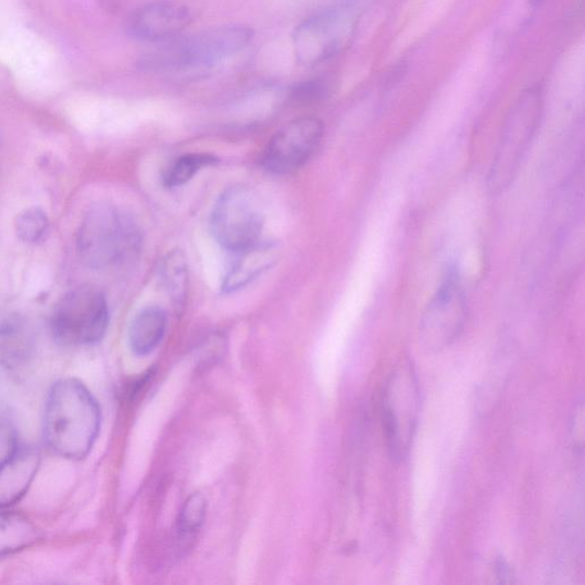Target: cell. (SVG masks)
Listing matches in <instances>:
<instances>
[{"mask_svg": "<svg viewBox=\"0 0 585 585\" xmlns=\"http://www.w3.org/2000/svg\"><path fill=\"white\" fill-rule=\"evenodd\" d=\"M39 453L32 447H20L14 458L0 469V509L18 501L37 474Z\"/></svg>", "mask_w": 585, "mask_h": 585, "instance_id": "obj_13", "label": "cell"}, {"mask_svg": "<svg viewBox=\"0 0 585 585\" xmlns=\"http://www.w3.org/2000/svg\"><path fill=\"white\" fill-rule=\"evenodd\" d=\"M161 282L171 299L182 306L187 297L188 264L182 251L171 252L162 262Z\"/></svg>", "mask_w": 585, "mask_h": 585, "instance_id": "obj_18", "label": "cell"}, {"mask_svg": "<svg viewBox=\"0 0 585 585\" xmlns=\"http://www.w3.org/2000/svg\"><path fill=\"white\" fill-rule=\"evenodd\" d=\"M142 241L137 220L117 206L101 202L84 216L77 234V250L88 266L115 269L137 259Z\"/></svg>", "mask_w": 585, "mask_h": 585, "instance_id": "obj_2", "label": "cell"}, {"mask_svg": "<svg viewBox=\"0 0 585 585\" xmlns=\"http://www.w3.org/2000/svg\"><path fill=\"white\" fill-rule=\"evenodd\" d=\"M326 94L327 87L323 82H309L299 86L292 94V98H295V101L309 103L323 99Z\"/></svg>", "mask_w": 585, "mask_h": 585, "instance_id": "obj_22", "label": "cell"}, {"mask_svg": "<svg viewBox=\"0 0 585 585\" xmlns=\"http://www.w3.org/2000/svg\"><path fill=\"white\" fill-rule=\"evenodd\" d=\"M167 329V314L164 309L151 306L141 310L133 320L128 343L132 351L145 357L153 352L164 339Z\"/></svg>", "mask_w": 585, "mask_h": 585, "instance_id": "obj_14", "label": "cell"}, {"mask_svg": "<svg viewBox=\"0 0 585 585\" xmlns=\"http://www.w3.org/2000/svg\"><path fill=\"white\" fill-rule=\"evenodd\" d=\"M236 253L237 257L223 279L222 289L226 292L246 287L272 269L278 262L281 247L277 242L260 239Z\"/></svg>", "mask_w": 585, "mask_h": 585, "instance_id": "obj_12", "label": "cell"}, {"mask_svg": "<svg viewBox=\"0 0 585 585\" xmlns=\"http://www.w3.org/2000/svg\"><path fill=\"white\" fill-rule=\"evenodd\" d=\"M466 299L457 267H449L426 304L419 325L422 348L431 353L451 346L466 322Z\"/></svg>", "mask_w": 585, "mask_h": 585, "instance_id": "obj_8", "label": "cell"}, {"mask_svg": "<svg viewBox=\"0 0 585 585\" xmlns=\"http://www.w3.org/2000/svg\"><path fill=\"white\" fill-rule=\"evenodd\" d=\"M324 132L323 122L316 117H302L288 123L264 149L261 160L263 167L277 175L298 171L318 151Z\"/></svg>", "mask_w": 585, "mask_h": 585, "instance_id": "obj_10", "label": "cell"}, {"mask_svg": "<svg viewBox=\"0 0 585 585\" xmlns=\"http://www.w3.org/2000/svg\"><path fill=\"white\" fill-rule=\"evenodd\" d=\"M50 227L49 217L40 209L22 212L15 222L16 234L22 241L38 242L47 236Z\"/></svg>", "mask_w": 585, "mask_h": 585, "instance_id": "obj_20", "label": "cell"}, {"mask_svg": "<svg viewBox=\"0 0 585 585\" xmlns=\"http://www.w3.org/2000/svg\"><path fill=\"white\" fill-rule=\"evenodd\" d=\"M20 449L16 432L8 423H0V469L5 466Z\"/></svg>", "mask_w": 585, "mask_h": 585, "instance_id": "obj_21", "label": "cell"}, {"mask_svg": "<svg viewBox=\"0 0 585 585\" xmlns=\"http://www.w3.org/2000/svg\"><path fill=\"white\" fill-rule=\"evenodd\" d=\"M495 572H497V575L502 583L512 582V571L505 559L500 558L497 560V564H495Z\"/></svg>", "mask_w": 585, "mask_h": 585, "instance_id": "obj_24", "label": "cell"}, {"mask_svg": "<svg viewBox=\"0 0 585 585\" xmlns=\"http://www.w3.org/2000/svg\"><path fill=\"white\" fill-rule=\"evenodd\" d=\"M32 337L16 316L0 320V359L8 365L20 363L30 351Z\"/></svg>", "mask_w": 585, "mask_h": 585, "instance_id": "obj_16", "label": "cell"}, {"mask_svg": "<svg viewBox=\"0 0 585 585\" xmlns=\"http://www.w3.org/2000/svg\"><path fill=\"white\" fill-rule=\"evenodd\" d=\"M254 37L250 27L231 25L178 36L140 59L141 71L175 73L217 64L241 52Z\"/></svg>", "mask_w": 585, "mask_h": 585, "instance_id": "obj_3", "label": "cell"}, {"mask_svg": "<svg viewBox=\"0 0 585 585\" xmlns=\"http://www.w3.org/2000/svg\"><path fill=\"white\" fill-rule=\"evenodd\" d=\"M192 14L184 4L152 2L133 11L126 21L129 37L149 42H165L182 34L191 25Z\"/></svg>", "mask_w": 585, "mask_h": 585, "instance_id": "obj_11", "label": "cell"}, {"mask_svg": "<svg viewBox=\"0 0 585 585\" xmlns=\"http://www.w3.org/2000/svg\"><path fill=\"white\" fill-rule=\"evenodd\" d=\"M208 502L201 494H192L178 514L175 536L178 548L182 550L191 547L194 539L204 525Z\"/></svg>", "mask_w": 585, "mask_h": 585, "instance_id": "obj_17", "label": "cell"}, {"mask_svg": "<svg viewBox=\"0 0 585 585\" xmlns=\"http://www.w3.org/2000/svg\"><path fill=\"white\" fill-rule=\"evenodd\" d=\"M584 415H583V402L576 404L571 425V436L574 448H583V438H584Z\"/></svg>", "mask_w": 585, "mask_h": 585, "instance_id": "obj_23", "label": "cell"}, {"mask_svg": "<svg viewBox=\"0 0 585 585\" xmlns=\"http://www.w3.org/2000/svg\"><path fill=\"white\" fill-rule=\"evenodd\" d=\"M542 91L532 87L514 103L505 123L487 185L493 195H501L513 184L542 121Z\"/></svg>", "mask_w": 585, "mask_h": 585, "instance_id": "obj_4", "label": "cell"}, {"mask_svg": "<svg viewBox=\"0 0 585 585\" xmlns=\"http://www.w3.org/2000/svg\"><path fill=\"white\" fill-rule=\"evenodd\" d=\"M101 411L98 401L79 381L64 378L52 388L45 409L43 434L58 456L80 460L99 436Z\"/></svg>", "mask_w": 585, "mask_h": 585, "instance_id": "obj_1", "label": "cell"}, {"mask_svg": "<svg viewBox=\"0 0 585 585\" xmlns=\"http://www.w3.org/2000/svg\"><path fill=\"white\" fill-rule=\"evenodd\" d=\"M109 324L103 292L92 286L67 291L57 303L51 318L54 339L66 347L95 345L102 340Z\"/></svg>", "mask_w": 585, "mask_h": 585, "instance_id": "obj_5", "label": "cell"}, {"mask_svg": "<svg viewBox=\"0 0 585 585\" xmlns=\"http://www.w3.org/2000/svg\"><path fill=\"white\" fill-rule=\"evenodd\" d=\"M418 377L410 363L400 364L390 375L384 396V431L395 461L408 457L420 415Z\"/></svg>", "mask_w": 585, "mask_h": 585, "instance_id": "obj_7", "label": "cell"}, {"mask_svg": "<svg viewBox=\"0 0 585 585\" xmlns=\"http://www.w3.org/2000/svg\"><path fill=\"white\" fill-rule=\"evenodd\" d=\"M217 163L216 157L210 153H189L178 157L163 173V185L166 188L185 186L202 169Z\"/></svg>", "mask_w": 585, "mask_h": 585, "instance_id": "obj_19", "label": "cell"}, {"mask_svg": "<svg viewBox=\"0 0 585 585\" xmlns=\"http://www.w3.org/2000/svg\"><path fill=\"white\" fill-rule=\"evenodd\" d=\"M354 30L356 20L346 10H329L306 18L292 33L297 62L311 67L341 54Z\"/></svg>", "mask_w": 585, "mask_h": 585, "instance_id": "obj_9", "label": "cell"}, {"mask_svg": "<svg viewBox=\"0 0 585 585\" xmlns=\"http://www.w3.org/2000/svg\"><path fill=\"white\" fill-rule=\"evenodd\" d=\"M264 221V208L258 192L246 186H234L216 200L211 231L224 249L236 253L261 239Z\"/></svg>", "mask_w": 585, "mask_h": 585, "instance_id": "obj_6", "label": "cell"}, {"mask_svg": "<svg viewBox=\"0 0 585 585\" xmlns=\"http://www.w3.org/2000/svg\"><path fill=\"white\" fill-rule=\"evenodd\" d=\"M38 538V530L25 515L0 512V557L29 548Z\"/></svg>", "mask_w": 585, "mask_h": 585, "instance_id": "obj_15", "label": "cell"}]
</instances>
